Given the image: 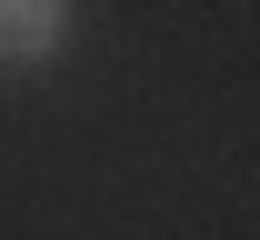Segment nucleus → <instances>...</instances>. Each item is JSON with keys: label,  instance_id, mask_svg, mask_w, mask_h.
<instances>
[{"label": "nucleus", "instance_id": "obj_1", "mask_svg": "<svg viewBox=\"0 0 260 240\" xmlns=\"http://www.w3.org/2000/svg\"><path fill=\"white\" fill-rule=\"evenodd\" d=\"M60 40H70V0H0V60H60Z\"/></svg>", "mask_w": 260, "mask_h": 240}]
</instances>
